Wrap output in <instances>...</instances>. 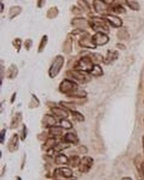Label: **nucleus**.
Segmentation results:
<instances>
[{
  "label": "nucleus",
  "instance_id": "f257e3e1",
  "mask_svg": "<svg viewBox=\"0 0 144 180\" xmlns=\"http://www.w3.org/2000/svg\"><path fill=\"white\" fill-rule=\"evenodd\" d=\"M94 65V63L92 61L90 56L89 55H86L82 56L78 61L75 62L73 66V69L90 72Z\"/></svg>",
  "mask_w": 144,
  "mask_h": 180
},
{
  "label": "nucleus",
  "instance_id": "f03ea898",
  "mask_svg": "<svg viewBox=\"0 0 144 180\" xmlns=\"http://www.w3.org/2000/svg\"><path fill=\"white\" fill-rule=\"evenodd\" d=\"M88 22L89 26L96 32H102L104 33L109 32L108 25H107L106 19H104L100 17L93 16L90 18Z\"/></svg>",
  "mask_w": 144,
  "mask_h": 180
},
{
  "label": "nucleus",
  "instance_id": "7ed1b4c3",
  "mask_svg": "<svg viewBox=\"0 0 144 180\" xmlns=\"http://www.w3.org/2000/svg\"><path fill=\"white\" fill-rule=\"evenodd\" d=\"M59 89L60 92L66 95V96L69 97V96L78 91L79 88L78 84L76 82L72 80L65 79L60 83Z\"/></svg>",
  "mask_w": 144,
  "mask_h": 180
},
{
  "label": "nucleus",
  "instance_id": "20e7f679",
  "mask_svg": "<svg viewBox=\"0 0 144 180\" xmlns=\"http://www.w3.org/2000/svg\"><path fill=\"white\" fill-rule=\"evenodd\" d=\"M66 75L70 78L75 80L78 82L82 83V84L88 82L91 80V76H90L89 72L74 69L72 70H69L66 72Z\"/></svg>",
  "mask_w": 144,
  "mask_h": 180
},
{
  "label": "nucleus",
  "instance_id": "39448f33",
  "mask_svg": "<svg viewBox=\"0 0 144 180\" xmlns=\"http://www.w3.org/2000/svg\"><path fill=\"white\" fill-rule=\"evenodd\" d=\"M65 64L64 56L62 55H58L56 56L54 61L51 63L49 69V75L51 79L55 78L61 71L63 65Z\"/></svg>",
  "mask_w": 144,
  "mask_h": 180
},
{
  "label": "nucleus",
  "instance_id": "423d86ee",
  "mask_svg": "<svg viewBox=\"0 0 144 180\" xmlns=\"http://www.w3.org/2000/svg\"><path fill=\"white\" fill-rule=\"evenodd\" d=\"M94 164V159L90 156H84L82 158L80 159V162L78 166V171L82 174L88 173L90 169L92 168Z\"/></svg>",
  "mask_w": 144,
  "mask_h": 180
},
{
  "label": "nucleus",
  "instance_id": "0eeeda50",
  "mask_svg": "<svg viewBox=\"0 0 144 180\" xmlns=\"http://www.w3.org/2000/svg\"><path fill=\"white\" fill-rule=\"evenodd\" d=\"M93 7L95 11L99 13L100 15L105 16L106 15L108 14L110 8L108 4L103 0H94Z\"/></svg>",
  "mask_w": 144,
  "mask_h": 180
},
{
  "label": "nucleus",
  "instance_id": "6e6552de",
  "mask_svg": "<svg viewBox=\"0 0 144 180\" xmlns=\"http://www.w3.org/2000/svg\"><path fill=\"white\" fill-rule=\"evenodd\" d=\"M78 45L84 48L88 49H95L96 46L95 45L92 41V37L86 31L84 33L83 35L78 40Z\"/></svg>",
  "mask_w": 144,
  "mask_h": 180
},
{
  "label": "nucleus",
  "instance_id": "1a4fd4ad",
  "mask_svg": "<svg viewBox=\"0 0 144 180\" xmlns=\"http://www.w3.org/2000/svg\"><path fill=\"white\" fill-rule=\"evenodd\" d=\"M52 175L55 178H57V176H61L62 178L69 179L73 176V172L72 169L69 167H61L55 169Z\"/></svg>",
  "mask_w": 144,
  "mask_h": 180
},
{
  "label": "nucleus",
  "instance_id": "9d476101",
  "mask_svg": "<svg viewBox=\"0 0 144 180\" xmlns=\"http://www.w3.org/2000/svg\"><path fill=\"white\" fill-rule=\"evenodd\" d=\"M92 41L96 46H102L109 41V37L106 33L102 32H96L92 36Z\"/></svg>",
  "mask_w": 144,
  "mask_h": 180
},
{
  "label": "nucleus",
  "instance_id": "9b49d317",
  "mask_svg": "<svg viewBox=\"0 0 144 180\" xmlns=\"http://www.w3.org/2000/svg\"><path fill=\"white\" fill-rule=\"evenodd\" d=\"M56 124V118L51 114H45L41 120V125L43 128H49Z\"/></svg>",
  "mask_w": 144,
  "mask_h": 180
},
{
  "label": "nucleus",
  "instance_id": "f8f14e48",
  "mask_svg": "<svg viewBox=\"0 0 144 180\" xmlns=\"http://www.w3.org/2000/svg\"><path fill=\"white\" fill-rule=\"evenodd\" d=\"M19 135L18 134H14L9 140V142L8 145V150L11 153L15 152L19 148Z\"/></svg>",
  "mask_w": 144,
  "mask_h": 180
},
{
  "label": "nucleus",
  "instance_id": "ddd939ff",
  "mask_svg": "<svg viewBox=\"0 0 144 180\" xmlns=\"http://www.w3.org/2000/svg\"><path fill=\"white\" fill-rule=\"evenodd\" d=\"M105 19L114 27H120L122 25V20L118 16L107 14L105 15Z\"/></svg>",
  "mask_w": 144,
  "mask_h": 180
},
{
  "label": "nucleus",
  "instance_id": "4468645a",
  "mask_svg": "<svg viewBox=\"0 0 144 180\" xmlns=\"http://www.w3.org/2000/svg\"><path fill=\"white\" fill-rule=\"evenodd\" d=\"M51 111L52 114L56 117L60 118H68L69 117V112L66 110L57 107V106H53L51 108Z\"/></svg>",
  "mask_w": 144,
  "mask_h": 180
},
{
  "label": "nucleus",
  "instance_id": "2eb2a0df",
  "mask_svg": "<svg viewBox=\"0 0 144 180\" xmlns=\"http://www.w3.org/2000/svg\"><path fill=\"white\" fill-rule=\"evenodd\" d=\"M57 144L56 142V138H53V137H49L45 141V143L41 146L42 149L44 151L48 152L49 151L55 148V146Z\"/></svg>",
  "mask_w": 144,
  "mask_h": 180
},
{
  "label": "nucleus",
  "instance_id": "dca6fc26",
  "mask_svg": "<svg viewBox=\"0 0 144 180\" xmlns=\"http://www.w3.org/2000/svg\"><path fill=\"white\" fill-rule=\"evenodd\" d=\"M71 24L72 26L76 27L78 29H83L89 25V22L85 18H75L72 20Z\"/></svg>",
  "mask_w": 144,
  "mask_h": 180
},
{
  "label": "nucleus",
  "instance_id": "f3484780",
  "mask_svg": "<svg viewBox=\"0 0 144 180\" xmlns=\"http://www.w3.org/2000/svg\"><path fill=\"white\" fill-rule=\"evenodd\" d=\"M61 126H53L52 127L49 128V137H53L55 138H59L62 136L63 130Z\"/></svg>",
  "mask_w": 144,
  "mask_h": 180
},
{
  "label": "nucleus",
  "instance_id": "a211bd4d",
  "mask_svg": "<svg viewBox=\"0 0 144 180\" xmlns=\"http://www.w3.org/2000/svg\"><path fill=\"white\" fill-rule=\"evenodd\" d=\"M63 140L70 144H77L79 142L78 137L76 134L73 132H67L64 136Z\"/></svg>",
  "mask_w": 144,
  "mask_h": 180
},
{
  "label": "nucleus",
  "instance_id": "6ab92c4d",
  "mask_svg": "<svg viewBox=\"0 0 144 180\" xmlns=\"http://www.w3.org/2000/svg\"><path fill=\"white\" fill-rule=\"evenodd\" d=\"M23 119V116L21 112H16L13 116L12 120L11 121V124H10V128L11 129H16L18 128L20 123L21 122Z\"/></svg>",
  "mask_w": 144,
  "mask_h": 180
},
{
  "label": "nucleus",
  "instance_id": "aec40b11",
  "mask_svg": "<svg viewBox=\"0 0 144 180\" xmlns=\"http://www.w3.org/2000/svg\"><path fill=\"white\" fill-rule=\"evenodd\" d=\"M118 57V53L116 51H108L106 57L104 59V63L109 65Z\"/></svg>",
  "mask_w": 144,
  "mask_h": 180
},
{
  "label": "nucleus",
  "instance_id": "412c9836",
  "mask_svg": "<svg viewBox=\"0 0 144 180\" xmlns=\"http://www.w3.org/2000/svg\"><path fill=\"white\" fill-rule=\"evenodd\" d=\"M72 51V38L71 37H68L66 39L62 45V51L65 54H69Z\"/></svg>",
  "mask_w": 144,
  "mask_h": 180
},
{
  "label": "nucleus",
  "instance_id": "4be33fe9",
  "mask_svg": "<svg viewBox=\"0 0 144 180\" xmlns=\"http://www.w3.org/2000/svg\"><path fill=\"white\" fill-rule=\"evenodd\" d=\"M18 75V68L15 65H10L8 71H7V77L9 79H15Z\"/></svg>",
  "mask_w": 144,
  "mask_h": 180
},
{
  "label": "nucleus",
  "instance_id": "5701e85b",
  "mask_svg": "<svg viewBox=\"0 0 144 180\" xmlns=\"http://www.w3.org/2000/svg\"><path fill=\"white\" fill-rule=\"evenodd\" d=\"M69 158L64 154H59L54 159L55 164L56 165H65L67 164Z\"/></svg>",
  "mask_w": 144,
  "mask_h": 180
},
{
  "label": "nucleus",
  "instance_id": "b1692460",
  "mask_svg": "<svg viewBox=\"0 0 144 180\" xmlns=\"http://www.w3.org/2000/svg\"><path fill=\"white\" fill-rule=\"evenodd\" d=\"M80 162V158L77 155L71 156V157L69 158L67 165L69 166V167L75 168L78 167Z\"/></svg>",
  "mask_w": 144,
  "mask_h": 180
},
{
  "label": "nucleus",
  "instance_id": "393cba45",
  "mask_svg": "<svg viewBox=\"0 0 144 180\" xmlns=\"http://www.w3.org/2000/svg\"><path fill=\"white\" fill-rule=\"evenodd\" d=\"M70 144L69 143H66L63 140L62 142H57V144L55 146V148L53 149V152H60L62 150H64L65 149H67L70 147Z\"/></svg>",
  "mask_w": 144,
  "mask_h": 180
},
{
  "label": "nucleus",
  "instance_id": "a878e982",
  "mask_svg": "<svg viewBox=\"0 0 144 180\" xmlns=\"http://www.w3.org/2000/svg\"><path fill=\"white\" fill-rule=\"evenodd\" d=\"M59 104L62 108L66 109V111H72L76 110V105L74 102H66V101H60Z\"/></svg>",
  "mask_w": 144,
  "mask_h": 180
},
{
  "label": "nucleus",
  "instance_id": "bb28decb",
  "mask_svg": "<svg viewBox=\"0 0 144 180\" xmlns=\"http://www.w3.org/2000/svg\"><path fill=\"white\" fill-rule=\"evenodd\" d=\"M89 73L90 75H92L94 76H99L103 75L104 72L101 66L98 64H95L94 66H93L92 69L91 70V71H90Z\"/></svg>",
  "mask_w": 144,
  "mask_h": 180
},
{
  "label": "nucleus",
  "instance_id": "cd10ccee",
  "mask_svg": "<svg viewBox=\"0 0 144 180\" xmlns=\"http://www.w3.org/2000/svg\"><path fill=\"white\" fill-rule=\"evenodd\" d=\"M21 11V8L19 6H13L11 7L9 9V16L10 19H13L18 16Z\"/></svg>",
  "mask_w": 144,
  "mask_h": 180
},
{
  "label": "nucleus",
  "instance_id": "c85d7f7f",
  "mask_svg": "<svg viewBox=\"0 0 144 180\" xmlns=\"http://www.w3.org/2000/svg\"><path fill=\"white\" fill-rule=\"evenodd\" d=\"M59 124L63 129L65 130H70L73 127V125L71 122L69 121L67 118H61L60 120Z\"/></svg>",
  "mask_w": 144,
  "mask_h": 180
},
{
  "label": "nucleus",
  "instance_id": "c756f323",
  "mask_svg": "<svg viewBox=\"0 0 144 180\" xmlns=\"http://www.w3.org/2000/svg\"><path fill=\"white\" fill-rule=\"evenodd\" d=\"M47 42H48V37L46 35H45L43 36V37L41 40V41H40L39 43V47H38V53H42L43 51H44V49L45 48V47L47 44Z\"/></svg>",
  "mask_w": 144,
  "mask_h": 180
},
{
  "label": "nucleus",
  "instance_id": "7c9ffc66",
  "mask_svg": "<svg viewBox=\"0 0 144 180\" xmlns=\"http://www.w3.org/2000/svg\"><path fill=\"white\" fill-rule=\"evenodd\" d=\"M89 55L90 56V57L92 58V61L95 64H98V63L104 62V58L103 57L102 55L99 54V53H90Z\"/></svg>",
  "mask_w": 144,
  "mask_h": 180
},
{
  "label": "nucleus",
  "instance_id": "2f4dec72",
  "mask_svg": "<svg viewBox=\"0 0 144 180\" xmlns=\"http://www.w3.org/2000/svg\"><path fill=\"white\" fill-rule=\"evenodd\" d=\"M40 104V102L38 98L37 97L36 95H32L31 96V99L30 101V102L29 104V108H37L38 106Z\"/></svg>",
  "mask_w": 144,
  "mask_h": 180
},
{
  "label": "nucleus",
  "instance_id": "473e14b6",
  "mask_svg": "<svg viewBox=\"0 0 144 180\" xmlns=\"http://www.w3.org/2000/svg\"><path fill=\"white\" fill-rule=\"evenodd\" d=\"M72 116L74 118V119L75 121H78V122H83L85 121V116H84L82 113H80V112L76 111H71Z\"/></svg>",
  "mask_w": 144,
  "mask_h": 180
},
{
  "label": "nucleus",
  "instance_id": "72a5a7b5",
  "mask_svg": "<svg viewBox=\"0 0 144 180\" xmlns=\"http://www.w3.org/2000/svg\"><path fill=\"white\" fill-rule=\"evenodd\" d=\"M111 10L117 14H122V13H126V9L123 8L122 5L120 4H115L112 6Z\"/></svg>",
  "mask_w": 144,
  "mask_h": 180
},
{
  "label": "nucleus",
  "instance_id": "f704fd0d",
  "mask_svg": "<svg viewBox=\"0 0 144 180\" xmlns=\"http://www.w3.org/2000/svg\"><path fill=\"white\" fill-rule=\"evenodd\" d=\"M87 93L86 91H82V90H78L75 93H73L72 95L69 96L70 98H84L86 97Z\"/></svg>",
  "mask_w": 144,
  "mask_h": 180
},
{
  "label": "nucleus",
  "instance_id": "c9c22d12",
  "mask_svg": "<svg viewBox=\"0 0 144 180\" xmlns=\"http://www.w3.org/2000/svg\"><path fill=\"white\" fill-rule=\"evenodd\" d=\"M58 13L59 11L57 8H56V7H53V8H50L48 10L47 13H46V17L49 19L55 18L58 15Z\"/></svg>",
  "mask_w": 144,
  "mask_h": 180
},
{
  "label": "nucleus",
  "instance_id": "e433bc0d",
  "mask_svg": "<svg viewBox=\"0 0 144 180\" xmlns=\"http://www.w3.org/2000/svg\"><path fill=\"white\" fill-rule=\"evenodd\" d=\"M126 3L127 5H128L130 9L134 10V11H138V10H139L140 7L139 3L134 1V0H126Z\"/></svg>",
  "mask_w": 144,
  "mask_h": 180
},
{
  "label": "nucleus",
  "instance_id": "4c0bfd02",
  "mask_svg": "<svg viewBox=\"0 0 144 180\" xmlns=\"http://www.w3.org/2000/svg\"><path fill=\"white\" fill-rule=\"evenodd\" d=\"M78 5L81 7L83 10H85V11H90V5L86 0H78Z\"/></svg>",
  "mask_w": 144,
  "mask_h": 180
},
{
  "label": "nucleus",
  "instance_id": "58836bf2",
  "mask_svg": "<svg viewBox=\"0 0 144 180\" xmlns=\"http://www.w3.org/2000/svg\"><path fill=\"white\" fill-rule=\"evenodd\" d=\"M12 43H13V47H14L15 49L17 50V52L19 53L20 49H21V44H22L21 40L19 38H16L13 40Z\"/></svg>",
  "mask_w": 144,
  "mask_h": 180
},
{
  "label": "nucleus",
  "instance_id": "ea45409f",
  "mask_svg": "<svg viewBox=\"0 0 144 180\" xmlns=\"http://www.w3.org/2000/svg\"><path fill=\"white\" fill-rule=\"evenodd\" d=\"M118 36L119 39H126L129 37L127 31L125 29H120L118 31Z\"/></svg>",
  "mask_w": 144,
  "mask_h": 180
},
{
  "label": "nucleus",
  "instance_id": "a19ab883",
  "mask_svg": "<svg viewBox=\"0 0 144 180\" xmlns=\"http://www.w3.org/2000/svg\"><path fill=\"white\" fill-rule=\"evenodd\" d=\"M49 137V133L45 132H43L41 133V134H39L37 136L38 139L41 141H45Z\"/></svg>",
  "mask_w": 144,
  "mask_h": 180
},
{
  "label": "nucleus",
  "instance_id": "79ce46f5",
  "mask_svg": "<svg viewBox=\"0 0 144 180\" xmlns=\"http://www.w3.org/2000/svg\"><path fill=\"white\" fill-rule=\"evenodd\" d=\"M139 164V167H137V169H138V170L139 172V173L140 174H141L143 178H144V161L143 162H140L139 163H138Z\"/></svg>",
  "mask_w": 144,
  "mask_h": 180
},
{
  "label": "nucleus",
  "instance_id": "37998d69",
  "mask_svg": "<svg viewBox=\"0 0 144 180\" xmlns=\"http://www.w3.org/2000/svg\"><path fill=\"white\" fill-rule=\"evenodd\" d=\"M21 132L22 133L21 134V140L23 141L24 140H25L26 136H27V129L25 124L23 125V130H22Z\"/></svg>",
  "mask_w": 144,
  "mask_h": 180
},
{
  "label": "nucleus",
  "instance_id": "c03bdc74",
  "mask_svg": "<svg viewBox=\"0 0 144 180\" xmlns=\"http://www.w3.org/2000/svg\"><path fill=\"white\" fill-rule=\"evenodd\" d=\"M33 45V41L31 39H27L26 41L24 43V47H25V49L26 50H30V49L31 48V47Z\"/></svg>",
  "mask_w": 144,
  "mask_h": 180
},
{
  "label": "nucleus",
  "instance_id": "a18cd8bd",
  "mask_svg": "<svg viewBox=\"0 0 144 180\" xmlns=\"http://www.w3.org/2000/svg\"><path fill=\"white\" fill-rule=\"evenodd\" d=\"M5 134H6V129H2L1 133H0V135H1V138H0V142L1 144H3V142H4L5 140Z\"/></svg>",
  "mask_w": 144,
  "mask_h": 180
},
{
  "label": "nucleus",
  "instance_id": "49530a36",
  "mask_svg": "<svg viewBox=\"0 0 144 180\" xmlns=\"http://www.w3.org/2000/svg\"><path fill=\"white\" fill-rule=\"evenodd\" d=\"M78 152L80 153V154H86V153H87V152H88V149H87L86 147H85V146H80V147L78 148Z\"/></svg>",
  "mask_w": 144,
  "mask_h": 180
},
{
  "label": "nucleus",
  "instance_id": "de8ad7c7",
  "mask_svg": "<svg viewBox=\"0 0 144 180\" xmlns=\"http://www.w3.org/2000/svg\"><path fill=\"white\" fill-rule=\"evenodd\" d=\"M46 3V0H38L37 2V6L38 8H43Z\"/></svg>",
  "mask_w": 144,
  "mask_h": 180
},
{
  "label": "nucleus",
  "instance_id": "09e8293b",
  "mask_svg": "<svg viewBox=\"0 0 144 180\" xmlns=\"http://www.w3.org/2000/svg\"><path fill=\"white\" fill-rule=\"evenodd\" d=\"M103 1L105 3H106L108 5H110V4H112V3L114 2V0H103Z\"/></svg>",
  "mask_w": 144,
  "mask_h": 180
},
{
  "label": "nucleus",
  "instance_id": "8fccbe9b",
  "mask_svg": "<svg viewBox=\"0 0 144 180\" xmlns=\"http://www.w3.org/2000/svg\"><path fill=\"white\" fill-rule=\"evenodd\" d=\"M15 96H16V92L13 93V95H12V98L11 99V103H13V102H14L15 99Z\"/></svg>",
  "mask_w": 144,
  "mask_h": 180
},
{
  "label": "nucleus",
  "instance_id": "3c124183",
  "mask_svg": "<svg viewBox=\"0 0 144 180\" xmlns=\"http://www.w3.org/2000/svg\"><path fill=\"white\" fill-rule=\"evenodd\" d=\"M117 47H118L119 49H122V47H125V46H124V45H122V44H118V45H117Z\"/></svg>",
  "mask_w": 144,
  "mask_h": 180
},
{
  "label": "nucleus",
  "instance_id": "603ef678",
  "mask_svg": "<svg viewBox=\"0 0 144 180\" xmlns=\"http://www.w3.org/2000/svg\"><path fill=\"white\" fill-rule=\"evenodd\" d=\"M1 7H2V9H1V13H2V11H3V3H1Z\"/></svg>",
  "mask_w": 144,
  "mask_h": 180
},
{
  "label": "nucleus",
  "instance_id": "864d4df0",
  "mask_svg": "<svg viewBox=\"0 0 144 180\" xmlns=\"http://www.w3.org/2000/svg\"><path fill=\"white\" fill-rule=\"evenodd\" d=\"M143 148H144V136L143 137Z\"/></svg>",
  "mask_w": 144,
  "mask_h": 180
},
{
  "label": "nucleus",
  "instance_id": "5fc2aeb1",
  "mask_svg": "<svg viewBox=\"0 0 144 180\" xmlns=\"http://www.w3.org/2000/svg\"><path fill=\"white\" fill-rule=\"evenodd\" d=\"M123 179H131V178H123Z\"/></svg>",
  "mask_w": 144,
  "mask_h": 180
},
{
  "label": "nucleus",
  "instance_id": "6e6d98bb",
  "mask_svg": "<svg viewBox=\"0 0 144 180\" xmlns=\"http://www.w3.org/2000/svg\"><path fill=\"white\" fill-rule=\"evenodd\" d=\"M143 122H144V119H143Z\"/></svg>",
  "mask_w": 144,
  "mask_h": 180
}]
</instances>
